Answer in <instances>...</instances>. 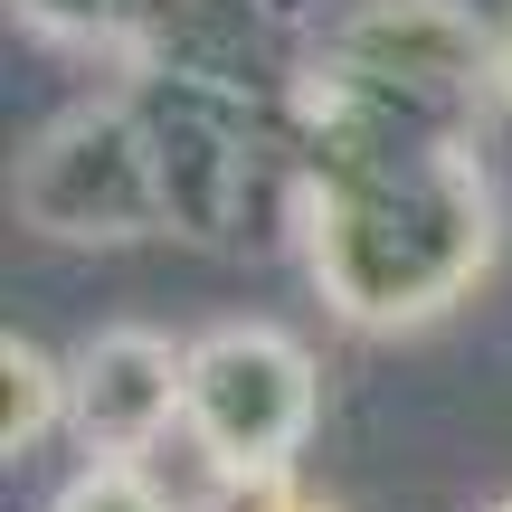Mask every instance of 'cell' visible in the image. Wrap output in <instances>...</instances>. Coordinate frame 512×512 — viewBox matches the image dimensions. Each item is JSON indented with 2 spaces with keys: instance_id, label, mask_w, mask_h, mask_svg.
I'll list each match as a JSON object with an SVG mask.
<instances>
[{
  "instance_id": "cell-1",
  "label": "cell",
  "mask_w": 512,
  "mask_h": 512,
  "mask_svg": "<svg viewBox=\"0 0 512 512\" xmlns=\"http://www.w3.org/2000/svg\"><path fill=\"white\" fill-rule=\"evenodd\" d=\"M190 408H200L209 437H238V408H266L275 427H304V361H294L285 342H266V332H228V342H209L200 361H190Z\"/></svg>"
},
{
  "instance_id": "cell-2",
  "label": "cell",
  "mask_w": 512,
  "mask_h": 512,
  "mask_svg": "<svg viewBox=\"0 0 512 512\" xmlns=\"http://www.w3.org/2000/svg\"><path fill=\"white\" fill-rule=\"evenodd\" d=\"M76 399H86L95 446L133 456V446L171 418V351L143 342V332H114V342H95V361H86V380H76Z\"/></svg>"
},
{
  "instance_id": "cell-3",
  "label": "cell",
  "mask_w": 512,
  "mask_h": 512,
  "mask_svg": "<svg viewBox=\"0 0 512 512\" xmlns=\"http://www.w3.org/2000/svg\"><path fill=\"white\" fill-rule=\"evenodd\" d=\"M48 408H57L48 361H38L29 342H10V446H19V437H38V427H48Z\"/></svg>"
},
{
  "instance_id": "cell-4",
  "label": "cell",
  "mask_w": 512,
  "mask_h": 512,
  "mask_svg": "<svg viewBox=\"0 0 512 512\" xmlns=\"http://www.w3.org/2000/svg\"><path fill=\"white\" fill-rule=\"evenodd\" d=\"M57 512H162V503H152L143 484L124 475V465H95V475L67 484V503H57Z\"/></svg>"
},
{
  "instance_id": "cell-5",
  "label": "cell",
  "mask_w": 512,
  "mask_h": 512,
  "mask_svg": "<svg viewBox=\"0 0 512 512\" xmlns=\"http://www.w3.org/2000/svg\"><path fill=\"white\" fill-rule=\"evenodd\" d=\"M256 512H323V503H294V494H266V503H256Z\"/></svg>"
},
{
  "instance_id": "cell-6",
  "label": "cell",
  "mask_w": 512,
  "mask_h": 512,
  "mask_svg": "<svg viewBox=\"0 0 512 512\" xmlns=\"http://www.w3.org/2000/svg\"><path fill=\"white\" fill-rule=\"evenodd\" d=\"M503 86H512V48H503Z\"/></svg>"
},
{
  "instance_id": "cell-7",
  "label": "cell",
  "mask_w": 512,
  "mask_h": 512,
  "mask_svg": "<svg viewBox=\"0 0 512 512\" xmlns=\"http://www.w3.org/2000/svg\"><path fill=\"white\" fill-rule=\"evenodd\" d=\"M503 512H512V503H503Z\"/></svg>"
}]
</instances>
